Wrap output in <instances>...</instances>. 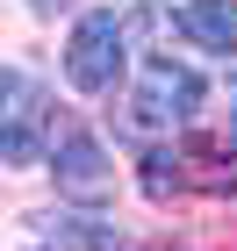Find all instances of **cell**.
Returning <instances> with one entry per match:
<instances>
[{
    "mask_svg": "<svg viewBox=\"0 0 237 251\" xmlns=\"http://www.w3.org/2000/svg\"><path fill=\"white\" fill-rule=\"evenodd\" d=\"M144 194L173 201V194H237V151L223 136H180L144 151Z\"/></svg>",
    "mask_w": 237,
    "mask_h": 251,
    "instance_id": "cell-1",
    "label": "cell"
},
{
    "mask_svg": "<svg viewBox=\"0 0 237 251\" xmlns=\"http://www.w3.org/2000/svg\"><path fill=\"white\" fill-rule=\"evenodd\" d=\"M122 65H130V29H122V15L115 7L79 15L72 43H65V79H72V94H115Z\"/></svg>",
    "mask_w": 237,
    "mask_h": 251,
    "instance_id": "cell-2",
    "label": "cell"
},
{
    "mask_svg": "<svg viewBox=\"0 0 237 251\" xmlns=\"http://www.w3.org/2000/svg\"><path fill=\"white\" fill-rule=\"evenodd\" d=\"M201 100H209V86H201L194 65L180 58H144L137 65V122L144 129H187V122L201 115Z\"/></svg>",
    "mask_w": 237,
    "mask_h": 251,
    "instance_id": "cell-3",
    "label": "cell"
},
{
    "mask_svg": "<svg viewBox=\"0 0 237 251\" xmlns=\"http://www.w3.org/2000/svg\"><path fill=\"white\" fill-rule=\"evenodd\" d=\"M51 179H58V194H65V201H79V208L115 201V158H108V144L86 136V129L51 136Z\"/></svg>",
    "mask_w": 237,
    "mask_h": 251,
    "instance_id": "cell-4",
    "label": "cell"
},
{
    "mask_svg": "<svg viewBox=\"0 0 237 251\" xmlns=\"http://www.w3.org/2000/svg\"><path fill=\"white\" fill-rule=\"evenodd\" d=\"M0 151H7V165H36L43 151V86L22 65H7V129H0Z\"/></svg>",
    "mask_w": 237,
    "mask_h": 251,
    "instance_id": "cell-5",
    "label": "cell"
},
{
    "mask_svg": "<svg viewBox=\"0 0 237 251\" xmlns=\"http://www.w3.org/2000/svg\"><path fill=\"white\" fill-rule=\"evenodd\" d=\"M165 22L180 43H194L209 58H237V0H173Z\"/></svg>",
    "mask_w": 237,
    "mask_h": 251,
    "instance_id": "cell-6",
    "label": "cell"
},
{
    "mask_svg": "<svg viewBox=\"0 0 237 251\" xmlns=\"http://www.w3.org/2000/svg\"><path fill=\"white\" fill-rule=\"evenodd\" d=\"M51 251H122V237L108 223H86V215H51Z\"/></svg>",
    "mask_w": 237,
    "mask_h": 251,
    "instance_id": "cell-7",
    "label": "cell"
},
{
    "mask_svg": "<svg viewBox=\"0 0 237 251\" xmlns=\"http://www.w3.org/2000/svg\"><path fill=\"white\" fill-rule=\"evenodd\" d=\"M230 122H237V115H230Z\"/></svg>",
    "mask_w": 237,
    "mask_h": 251,
    "instance_id": "cell-8",
    "label": "cell"
}]
</instances>
